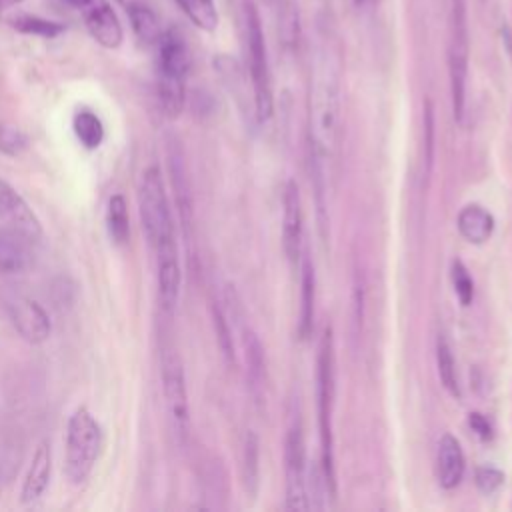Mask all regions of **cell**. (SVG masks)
<instances>
[{"mask_svg": "<svg viewBox=\"0 0 512 512\" xmlns=\"http://www.w3.org/2000/svg\"><path fill=\"white\" fill-rule=\"evenodd\" d=\"M72 128L84 148L94 150L104 140V124L92 110H86V108L78 110L72 118Z\"/></svg>", "mask_w": 512, "mask_h": 512, "instance_id": "23", "label": "cell"}, {"mask_svg": "<svg viewBox=\"0 0 512 512\" xmlns=\"http://www.w3.org/2000/svg\"><path fill=\"white\" fill-rule=\"evenodd\" d=\"M26 146H28V138L24 132H20L18 128L0 124V152H4L8 156H16Z\"/></svg>", "mask_w": 512, "mask_h": 512, "instance_id": "31", "label": "cell"}, {"mask_svg": "<svg viewBox=\"0 0 512 512\" xmlns=\"http://www.w3.org/2000/svg\"><path fill=\"white\" fill-rule=\"evenodd\" d=\"M504 482V474L498 468L482 466L476 470V486L482 494H494Z\"/></svg>", "mask_w": 512, "mask_h": 512, "instance_id": "32", "label": "cell"}, {"mask_svg": "<svg viewBox=\"0 0 512 512\" xmlns=\"http://www.w3.org/2000/svg\"><path fill=\"white\" fill-rule=\"evenodd\" d=\"M314 298H316L314 266H312V260L304 256L302 258V290H300V322H298V334L302 340H306L312 334Z\"/></svg>", "mask_w": 512, "mask_h": 512, "instance_id": "20", "label": "cell"}, {"mask_svg": "<svg viewBox=\"0 0 512 512\" xmlns=\"http://www.w3.org/2000/svg\"><path fill=\"white\" fill-rule=\"evenodd\" d=\"M424 132H426V174L432 170V152H434V112L430 100H426L424 110Z\"/></svg>", "mask_w": 512, "mask_h": 512, "instance_id": "33", "label": "cell"}, {"mask_svg": "<svg viewBox=\"0 0 512 512\" xmlns=\"http://www.w3.org/2000/svg\"><path fill=\"white\" fill-rule=\"evenodd\" d=\"M468 54H470V36H468L466 2L464 0H452L450 42H448V74H450L452 112H454L456 122H462L464 108H466Z\"/></svg>", "mask_w": 512, "mask_h": 512, "instance_id": "7", "label": "cell"}, {"mask_svg": "<svg viewBox=\"0 0 512 512\" xmlns=\"http://www.w3.org/2000/svg\"><path fill=\"white\" fill-rule=\"evenodd\" d=\"M456 226L470 244H484L494 232V216L480 204H468L458 212Z\"/></svg>", "mask_w": 512, "mask_h": 512, "instance_id": "18", "label": "cell"}, {"mask_svg": "<svg viewBox=\"0 0 512 512\" xmlns=\"http://www.w3.org/2000/svg\"><path fill=\"white\" fill-rule=\"evenodd\" d=\"M340 118V54L336 46L324 38L314 54L310 96H308V144L310 170L316 192L318 224L324 230V192H326V162L334 152Z\"/></svg>", "mask_w": 512, "mask_h": 512, "instance_id": "1", "label": "cell"}, {"mask_svg": "<svg viewBox=\"0 0 512 512\" xmlns=\"http://www.w3.org/2000/svg\"><path fill=\"white\" fill-rule=\"evenodd\" d=\"M8 316L18 334L30 344H42L52 332L46 310L32 298L18 296L8 302Z\"/></svg>", "mask_w": 512, "mask_h": 512, "instance_id": "11", "label": "cell"}, {"mask_svg": "<svg viewBox=\"0 0 512 512\" xmlns=\"http://www.w3.org/2000/svg\"><path fill=\"white\" fill-rule=\"evenodd\" d=\"M140 220L152 250L174 244V218L158 166H148L138 180Z\"/></svg>", "mask_w": 512, "mask_h": 512, "instance_id": "3", "label": "cell"}, {"mask_svg": "<svg viewBox=\"0 0 512 512\" xmlns=\"http://www.w3.org/2000/svg\"><path fill=\"white\" fill-rule=\"evenodd\" d=\"M284 476H286V508L290 512L308 510L306 492V448L300 412L290 414L284 440Z\"/></svg>", "mask_w": 512, "mask_h": 512, "instance_id": "8", "label": "cell"}, {"mask_svg": "<svg viewBox=\"0 0 512 512\" xmlns=\"http://www.w3.org/2000/svg\"><path fill=\"white\" fill-rule=\"evenodd\" d=\"M352 2H354V6L360 8V10H366V8H370V6L376 4V0H352Z\"/></svg>", "mask_w": 512, "mask_h": 512, "instance_id": "35", "label": "cell"}, {"mask_svg": "<svg viewBox=\"0 0 512 512\" xmlns=\"http://www.w3.org/2000/svg\"><path fill=\"white\" fill-rule=\"evenodd\" d=\"M468 426L472 428V432L480 438V440H490L492 438V426L488 422V418L480 412H470L468 414Z\"/></svg>", "mask_w": 512, "mask_h": 512, "instance_id": "34", "label": "cell"}, {"mask_svg": "<svg viewBox=\"0 0 512 512\" xmlns=\"http://www.w3.org/2000/svg\"><path fill=\"white\" fill-rule=\"evenodd\" d=\"M106 228L114 244H126L130 238V216L128 204L122 194H114L106 206Z\"/></svg>", "mask_w": 512, "mask_h": 512, "instance_id": "21", "label": "cell"}, {"mask_svg": "<svg viewBox=\"0 0 512 512\" xmlns=\"http://www.w3.org/2000/svg\"><path fill=\"white\" fill-rule=\"evenodd\" d=\"M162 390L172 432L176 440L184 444L190 430V410L182 362L174 350H166L162 354Z\"/></svg>", "mask_w": 512, "mask_h": 512, "instance_id": "9", "label": "cell"}, {"mask_svg": "<svg viewBox=\"0 0 512 512\" xmlns=\"http://www.w3.org/2000/svg\"><path fill=\"white\" fill-rule=\"evenodd\" d=\"M190 70V50L176 28L162 32L156 42V94L162 112L178 118L186 102V76Z\"/></svg>", "mask_w": 512, "mask_h": 512, "instance_id": "2", "label": "cell"}, {"mask_svg": "<svg viewBox=\"0 0 512 512\" xmlns=\"http://www.w3.org/2000/svg\"><path fill=\"white\" fill-rule=\"evenodd\" d=\"M284 214H282V246L284 254L288 256L290 262H296L302 252V202H300V192L298 184L294 180L286 182L284 196Z\"/></svg>", "mask_w": 512, "mask_h": 512, "instance_id": "13", "label": "cell"}, {"mask_svg": "<svg viewBox=\"0 0 512 512\" xmlns=\"http://www.w3.org/2000/svg\"><path fill=\"white\" fill-rule=\"evenodd\" d=\"M26 262V250L14 238L0 236V272L20 270Z\"/></svg>", "mask_w": 512, "mask_h": 512, "instance_id": "29", "label": "cell"}, {"mask_svg": "<svg viewBox=\"0 0 512 512\" xmlns=\"http://www.w3.org/2000/svg\"><path fill=\"white\" fill-rule=\"evenodd\" d=\"M0 220L30 240L42 234V226L34 210L6 180H0Z\"/></svg>", "mask_w": 512, "mask_h": 512, "instance_id": "12", "label": "cell"}, {"mask_svg": "<svg viewBox=\"0 0 512 512\" xmlns=\"http://www.w3.org/2000/svg\"><path fill=\"white\" fill-rule=\"evenodd\" d=\"M50 472H52L50 446H48V442H40L34 456H32L28 474H26L24 484H22V492H20L22 502H26V504L34 502L46 492L48 482H50Z\"/></svg>", "mask_w": 512, "mask_h": 512, "instance_id": "17", "label": "cell"}, {"mask_svg": "<svg viewBox=\"0 0 512 512\" xmlns=\"http://www.w3.org/2000/svg\"><path fill=\"white\" fill-rule=\"evenodd\" d=\"M212 316H214V328H216L218 346H220V350H222L224 358L228 360V364H232V362H234L232 330H230V326H228V322H226V316H224V312H222L218 306H214V308H212Z\"/></svg>", "mask_w": 512, "mask_h": 512, "instance_id": "30", "label": "cell"}, {"mask_svg": "<svg viewBox=\"0 0 512 512\" xmlns=\"http://www.w3.org/2000/svg\"><path fill=\"white\" fill-rule=\"evenodd\" d=\"M10 28L28 34V36H40V38H56L64 32V26L60 22H52L48 18H42L38 14L28 12H16L8 18Z\"/></svg>", "mask_w": 512, "mask_h": 512, "instance_id": "22", "label": "cell"}, {"mask_svg": "<svg viewBox=\"0 0 512 512\" xmlns=\"http://www.w3.org/2000/svg\"><path fill=\"white\" fill-rule=\"evenodd\" d=\"M436 366H438V376H440L444 388L454 398H460V384H458L454 354H452V348H450L446 336H442V334H438V338H436Z\"/></svg>", "mask_w": 512, "mask_h": 512, "instance_id": "25", "label": "cell"}, {"mask_svg": "<svg viewBox=\"0 0 512 512\" xmlns=\"http://www.w3.org/2000/svg\"><path fill=\"white\" fill-rule=\"evenodd\" d=\"M450 278H452V286H454V294H456L458 302L462 306H470L474 300V280L462 260L452 262Z\"/></svg>", "mask_w": 512, "mask_h": 512, "instance_id": "28", "label": "cell"}, {"mask_svg": "<svg viewBox=\"0 0 512 512\" xmlns=\"http://www.w3.org/2000/svg\"><path fill=\"white\" fill-rule=\"evenodd\" d=\"M246 44H248V68L254 94V114L258 122H268L274 112L270 68L266 56V42L260 24V16L254 4L246 6Z\"/></svg>", "mask_w": 512, "mask_h": 512, "instance_id": "6", "label": "cell"}, {"mask_svg": "<svg viewBox=\"0 0 512 512\" xmlns=\"http://www.w3.org/2000/svg\"><path fill=\"white\" fill-rule=\"evenodd\" d=\"M102 450V430L96 418L86 410L78 408L66 430V462L64 470L72 484H84L94 470Z\"/></svg>", "mask_w": 512, "mask_h": 512, "instance_id": "4", "label": "cell"}, {"mask_svg": "<svg viewBox=\"0 0 512 512\" xmlns=\"http://www.w3.org/2000/svg\"><path fill=\"white\" fill-rule=\"evenodd\" d=\"M260 444H258V436L248 430L246 432V440H244V486L250 498H256L258 494V484H260Z\"/></svg>", "mask_w": 512, "mask_h": 512, "instance_id": "26", "label": "cell"}, {"mask_svg": "<svg viewBox=\"0 0 512 512\" xmlns=\"http://www.w3.org/2000/svg\"><path fill=\"white\" fill-rule=\"evenodd\" d=\"M154 254H156L160 302H162V308L166 312H172L178 304L180 284H182V270H180V258H178L176 242L154 250Z\"/></svg>", "mask_w": 512, "mask_h": 512, "instance_id": "14", "label": "cell"}, {"mask_svg": "<svg viewBox=\"0 0 512 512\" xmlns=\"http://www.w3.org/2000/svg\"><path fill=\"white\" fill-rule=\"evenodd\" d=\"M60 2L72 8L74 12H78V16L84 22V28L102 48L114 50L122 44L124 40L122 24L108 0H60Z\"/></svg>", "mask_w": 512, "mask_h": 512, "instance_id": "10", "label": "cell"}, {"mask_svg": "<svg viewBox=\"0 0 512 512\" xmlns=\"http://www.w3.org/2000/svg\"><path fill=\"white\" fill-rule=\"evenodd\" d=\"M244 352H246V362H248L250 386L254 392H258L262 388V380H264V350H262V344L256 338V334L250 330H244Z\"/></svg>", "mask_w": 512, "mask_h": 512, "instance_id": "27", "label": "cell"}, {"mask_svg": "<svg viewBox=\"0 0 512 512\" xmlns=\"http://www.w3.org/2000/svg\"><path fill=\"white\" fill-rule=\"evenodd\" d=\"M168 168H170L174 198H176V204H178L182 226H188L190 224V214H192L190 186H188V176H186L184 154H182L180 142L176 138H168Z\"/></svg>", "mask_w": 512, "mask_h": 512, "instance_id": "16", "label": "cell"}, {"mask_svg": "<svg viewBox=\"0 0 512 512\" xmlns=\"http://www.w3.org/2000/svg\"><path fill=\"white\" fill-rule=\"evenodd\" d=\"M176 4L196 28L204 32H214L218 28V10L214 0H176Z\"/></svg>", "mask_w": 512, "mask_h": 512, "instance_id": "24", "label": "cell"}, {"mask_svg": "<svg viewBox=\"0 0 512 512\" xmlns=\"http://www.w3.org/2000/svg\"><path fill=\"white\" fill-rule=\"evenodd\" d=\"M332 398H334V346L332 330L326 328L318 348V422L322 442V472L332 496H336L334 450H332Z\"/></svg>", "mask_w": 512, "mask_h": 512, "instance_id": "5", "label": "cell"}, {"mask_svg": "<svg viewBox=\"0 0 512 512\" xmlns=\"http://www.w3.org/2000/svg\"><path fill=\"white\" fill-rule=\"evenodd\" d=\"M22 0H0V12H4V10H8V8H14V6H18Z\"/></svg>", "mask_w": 512, "mask_h": 512, "instance_id": "36", "label": "cell"}, {"mask_svg": "<svg viewBox=\"0 0 512 512\" xmlns=\"http://www.w3.org/2000/svg\"><path fill=\"white\" fill-rule=\"evenodd\" d=\"M126 12H128L130 26H132L136 38L140 42H144V44L156 46V42L160 40V36L164 32L156 12L150 6H146L144 2H138V0L128 2L126 4Z\"/></svg>", "mask_w": 512, "mask_h": 512, "instance_id": "19", "label": "cell"}, {"mask_svg": "<svg viewBox=\"0 0 512 512\" xmlns=\"http://www.w3.org/2000/svg\"><path fill=\"white\" fill-rule=\"evenodd\" d=\"M436 464H438V482L442 488L450 490L456 488L464 476L466 460L462 446L456 436L452 434H442L438 442V454H436Z\"/></svg>", "mask_w": 512, "mask_h": 512, "instance_id": "15", "label": "cell"}]
</instances>
